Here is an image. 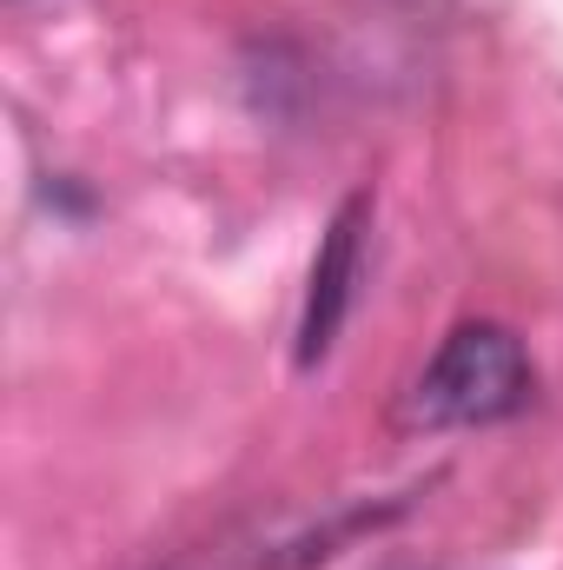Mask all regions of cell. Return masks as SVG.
Segmentation results:
<instances>
[{
	"label": "cell",
	"instance_id": "6da1fadb",
	"mask_svg": "<svg viewBox=\"0 0 563 570\" xmlns=\"http://www.w3.org/2000/svg\"><path fill=\"white\" fill-rule=\"evenodd\" d=\"M531 352L511 325L491 318H464L412 379L405 392V425L412 431H471V425H497L511 412L531 405Z\"/></svg>",
	"mask_w": 563,
	"mask_h": 570
},
{
	"label": "cell",
	"instance_id": "7a4b0ae2",
	"mask_svg": "<svg viewBox=\"0 0 563 570\" xmlns=\"http://www.w3.org/2000/svg\"><path fill=\"white\" fill-rule=\"evenodd\" d=\"M365 226H372V199L352 193V199L332 213L325 239H318L312 285H305V312H298V365H305V372L332 352V338H338V325H345V312H352L358 266H365Z\"/></svg>",
	"mask_w": 563,
	"mask_h": 570
}]
</instances>
